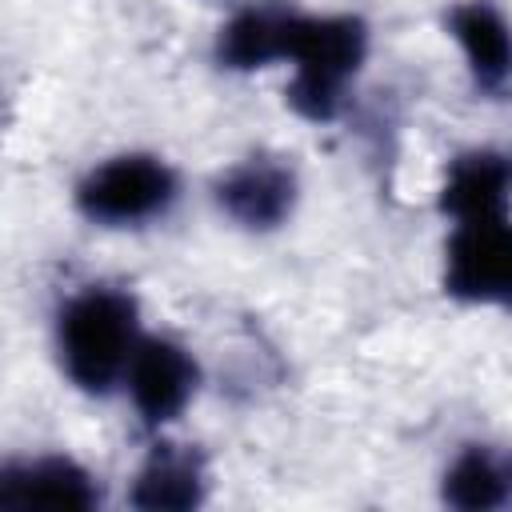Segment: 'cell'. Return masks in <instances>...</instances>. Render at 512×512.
<instances>
[{
	"label": "cell",
	"mask_w": 512,
	"mask_h": 512,
	"mask_svg": "<svg viewBox=\"0 0 512 512\" xmlns=\"http://www.w3.org/2000/svg\"><path fill=\"white\" fill-rule=\"evenodd\" d=\"M104 500L100 476L68 452L20 456L0 468V504L4 508H96Z\"/></svg>",
	"instance_id": "cell-7"
},
{
	"label": "cell",
	"mask_w": 512,
	"mask_h": 512,
	"mask_svg": "<svg viewBox=\"0 0 512 512\" xmlns=\"http://www.w3.org/2000/svg\"><path fill=\"white\" fill-rule=\"evenodd\" d=\"M436 208L452 224L488 220L512 212V152L504 148H464L444 164Z\"/></svg>",
	"instance_id": "cell-9"
},
{
	"label": "cell",
	"mask_w": 512,
	"mask_h": 512,
	"mask_svg": "<svg viewBox=\"0 0 512 512\" xmlns=\"http://www.w3.org/2000/svg\"><path fill=\"white\" fill-rule=\"evenodd\" d=\"M372 32L352 12H300L288 56V108L308 124H332L368 64Z\"/></svg>",
	"instance_id": "cell-2"
},
{
	"label": "cell",
	"mask_w": 512,
	"mask_h": 512,
	"mask_svg": "<svg viewBox=\"0 0 512 512\" xmlns=\"http://www.w3.org/2000/svg\"><path fill=\"white\" fill-rule=\"evenodd\" d=\"M140 340V304L128 288L84 284L56 308V364L64 380L84 396H112L116 388H124Z\"/></svg>",
	"instance_id": "cell-1"
},
{
	"label": "cell",
	"mask_w": 512,
	"mask_h": 512,
	"mask_svg": "<svg viewBox=\"0 0 512 512\" xmlns=\"http://www.w3.org/2000/svg\"><path fill=\"white\" fill-rule=\"evenodd\" d=\"M180 200V172L156 152H112L96 160L72 188V208L108 232L164 220Z\"/></svg>",
	"instance_id": "cell-3"
},
{
	"label": "cell",
	"mask_w": 512,
	"mask_h": 512,
	"mask_svg": "<svg viewBox=\"0 0 512 512\" xmlns=\"http://www.w3.org/2000/svg\"><path fill=\"white\" fill-rule=\"evenodd\" d=\"M444 32L460 48L476 92L500 96L512 84V20L496 0H456L444 12Z\"/></svg>",
	"instance_id": "cell-8"
},
{
	"label": "cell",
	"mask_w": 512,
	"mask_h": 512,
	"mask_svg": "<svg viewBox=\"0 0 512 512\" xmlns=\"http://www.w3.org/2000/svg\"><path fill=\"white\" fill-rule=\"evenodd\" d=\"M208 500V464L188 444L156 440L128 484V504L144 512H188Z\"/></svg>",
	"instance_id": "cell-11"
},
{
	"label": "cell",
	"mask_w": 512,
	"mask_h": 512,
	"mask_svg": "<svg viewBox=\"0 0 512 512\" xmlns=\"http://www.w3.org/2000/svg\"><path fill=\"white\" fill-rule=\"evenodd\" d=\"M212 204L240 232H252V236L276 232L296 216L300 172L284 156L252 152V156L228 164L212 180Z\"/></svg>",
	"instance_id": "cell-5"
},
{
	"label": "cell",
	"mask_w": 512,
	"mask_h": 512,
	"mask_svg": "<svg viewBox=\"0 0 512 512\" xmlns=\"http://www.w3.org/2000/svg\"><path fill=\"white\" fill-rule=\"evenodd\" d=\"M440 284L460 304L512 312V212L452 224Z\"/></svg>",
	"instance_id": "cell-4"
},
{
	"label": "cell",
	"mask_w": 512,
	"mask_h": 512,
	"mask_svg": "<svg viewBox=\"0 0 512 512\" xmlns=\"http://www.w3.org/2000/svg\"><path fill=\"white\" fill-rule=\"evenodd\" d=\"M440 500L460 512H492L512 504V456L496 452L492 444H464L440 476Z\"/></svg>",
	"instance_id": "cell-12"
},
{
	"label": "cell",
	"mask_w": 512,
	"mask_h": 512,
	"mask_svg": "<svg viewBox=\"0 0 512 512\" xmlns=\"http://www.w3.org/2000/svg\"><path fill=\"white\" fill-rule=\"evenodd\" d=\"M196 392H200V364L192 348L176 336L144 332L124 376V396L140 416V424L152 432L176 424L196 400Z\"/></svg>",
	"instance_id": "cell-6"
},
{
	"label": "cell",
	"mask_w": 512,
	"mask_h": 512,
	"mask_svg": "<svg viewBox=\"0 0 512 512\" xmlns=\"http://www.w3.org/2000/svg\"><path fill=\"white\" fill-rule=\"evenodd\" d=\"M300 8L280 4V0H252L232 8V16L220 24L212 56L224 72H260L272 64H284L292 24Z\"/></svg>",
	"instance_id": "cell-10"
}]
</instances>
